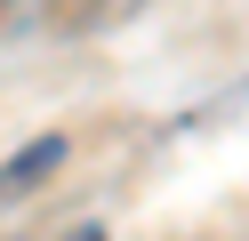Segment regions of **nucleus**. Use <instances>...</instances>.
<instances>
[{"label":"nucleus","instance_id":"f257e3e1","mask_svg":"<svg viewBox=\"0 0 249 241\" xmlns=\"http://www.w3.org/2000/svg\"><path fill=\"white\" fill-rule=\"evenodd\" d=\"M56 169H65V137H33L8 169H0V209L24 201V193H40V177H56Z\"/></svg>","mask_w":249,"mask_h":241},{"label":"nucleus","instance_id":"f03ea898","mask_svg":"<svg viewBox=\"0 0 249 241\" xmlns=\"http://www.w3.org/2000/svg\"><path fill=\"white\" fill-rule=\"evenodd\" d=\"M145 0H49L56 32H105V24H129Z\"/></svg>","mask_w":249,"mask_h":241},{"label":"nucleus","instance_id":"7ed1b4c3","mask_svg":"<svg viewBox=\"0 0 249 241\" xmlns=\"http://www.w3.org/2000/svg\"><path fill=\"white\" fill-rule=\"evenodd\" d=\"M72 241H105V233H97V225H81V233H72Z\"/></svg>","mask_w":249,"mask_h":241}]
</instances>
